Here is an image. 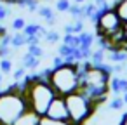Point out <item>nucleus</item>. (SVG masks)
<instances>
[{"label": "nucleus", "mask_w": 127, "mask_h": 125, "mask_svg": "<svg viewBox=\"0 0 127 125\" xmlns=\"http://www.w3.org/2000/svg\"><path fill=\"white\" fill-rule=\"evenodd\" d=\"M82 11H84V19H91L97 12V7L94 2H85V4H82Z\"/></svg>", "instance_id": "19"}, {"label": "nucleus", "mask_w": 127, "mask_h": 125, "mask_svg": "<svg viewBox=\"0 0 127 125\" xmlns=\"http://www.w3.org/2000/svg\"><path fill=\"white\" fill-rule=\"evenodd\" d=\"M63 44H66V45L77 49V47H80V38H78L77 33H64V37H63Z\"/></svg>", "instance_id": "18"}, {"label": "nucleus", "mask_w": 127, "mask_h": 125, "mask_svg": "<svg viewBox=\"0 0 127 125\" xmlns=\"http://www.w3.org/2000/svg\"><path fill=\"white\" fill-rule=\"evenodd\" d=\"M11 71H12V63H11V59H9V57H0V73L7 75V73H11Z\"/></svg>", "instance_id": "23"}, {"label": "nucleus", "mask_w": 127, "mask_h": 125, "mask_svg": "<svg viewBox=\"0 0 127 125\" xmlns=\"http://www.w3.org/2000/svg\"><path fill=\"white\" fill-rule=\"evenodd\" d=\"M25 75H26V70H25L23 66H19V68L14 71V80H23Z\"/></svg>", "instance_id": "31"}, {"label": "nucleus", "mask_w": 127, "mask_h": 125, "mask_svg": "<svg viewBox=\"0 0 127 125\" xmlns=\"http://www.w3.org/2000/svg\"><path fill=\"white\" fill-rule=\"evenodd\" d=\"M28 54L35 56V57H42L44 56V49L40 47V44H32V45H28Z\"/></svg>", "instance_id": "25"}, {"label": "nucleus", "mask_w": 127, "mask_h": 125, "mask_svg": "<svg viewBox=\"0 0 127 125\" xmlns=\"http://www.w3.org/2000/svg\"><path fill=\"white\" fill-rule=\"evenodd\" d=\"M108 89H110V92H113V96H122L124 92H127V80L111 75L110 82H108Z\"/></svg>", "instance_id": "8"}, {"label": "nucleus", "mask_w": 127, "mask_h": 125, "mask_svg": "<svg viewBox=\"0 0 127 125\" xmlns=\"http://www.w3.org/2000/svg\"><path fill=\"white\" fill-rule=\"evenodd\" d=\"M56 11L59 12H68L70 7H71V0H56Z\"/></svg>", "instance_id": "24"}, {"label": "nucleus", "mask_w": 127, "mask_h": 125, "mask_svg": "<svg viewBox=\"0 0 127 125\" xmlns=\"http://www.w3.org/2000/svg\"><path fill=\"white\" fill-rule=\"evenodd\" d=\"M78 38H80V49H92L94 40H96V35L94 33H89V31H80L78 33Z\"/></svg>", "instance_id": "12"}, {"label": "nucleus", "mask_w": 127, "mask_h": 125, "mask_svg": "<svg viewBox=\"0 0 127 125\" xmlns=\"http://www.w3.org/2000/svg\"><path fill=\"white\" fill-rule=\"evenodd\" d=\"M87 0H73V4H85Z\"/></svg>", "instance_id": "36"}, {"label": "nucleus", "mask_w": 127, "mask_h": 125, "mask_svg": "<svg viewBox=\"0 0 127 125\" xmlns=\"http://www.w3.org/2000/svg\"><path fill=\"white\" fill-rule=\"evenodd\" d=\"M84 31V19H75V23H70L64 26V33H80Z\"/></svg>", "instance_id": "17"}, {"label": "nucleus", "mask_w": 127, "mask_h": 125, "mask_svg": "<svg viewBox=\"0 0 127 125\" xmlns=\"http://www.w3.org/2000/svg\"><path fill=\"white\" fill-rule=\"evenodd\" d=\"M68 12L71 14V18H73V19H84L82 4H71V7H70V11H68Z\"/></svg>", "instance_id": "21"}, {"label": "nucleus", "mask_w": 127, "mask_h": 125, "mask_svg": "<svg viewBox=\"0 0 127 125\" xmlns=\"http://www.w3.org/2000/svg\"><path fill=\"white\" fill-rule=\"evenodd\" d=\"M38 118H40V116H38L37 113H33L32 109H28V111L23 113L12 125H38Z\"/></svg>", "instance_id": "9"}, {"label": "nucleus", "mask_w": 127, "mask_h": 125, "mask_svg": "<svg viewBox=\"0 0 127 125\" xmlns=\"http://www.w3.org/2000/svg\"><path fill=\"white\" fill-rule=\"evenodd\" d=\"M47 116L51 118H56V120H70V115H68V108H66V101H64V96H58L52 99V102L49 104L47 108Z\"/></svg>", "instance_id": "7"}, {"label": "nucleus", "mask_w": 127, "mask_h": 125, "mask_svg": "<svg viewBox=\"0 0 127 125\" xmlns=\"http://www.w3.org/2000/svg\"><path fill=\"white\" fill-rule=\"evenodd\" d=\"M104 59H106V50L101 49V47H97L96 50H92V54L89 57V61H91L92 66H99L101 63H104Z\"/></svg>", "instance_id": "14"}, {"label": "nucleus", "mask_w": 127, "mask_h": 125, "mask_svg": "<svg viewBox=\"0 0 127 125\" xmlns=\"http://www.w3.org/2000/svg\"><path fill=\"white\" fill-rule=\"evenodd\" d=\"M0 2H4V4H7V5H14V0H0Z\"/></svg>", "instance_id": "34"}, {"label": "nucleus", "mask_w": 127, "mask_h": 125, "mask_svg": "<svg viewBox=\"0 0 127 125\" xmlns=\"http://www.w3.org/2000/svg\"><path fill=\"white\" fill-rule=\"evenodd\" d=\"M122 99H124V102L127 104V92H124V94H122Z\"/></svg>", "instance_id": "37"}, {"label": "nucleus", "mask_w": 127, "mask_h": 125, "mask_svg": "<svg viewBox=\"0 0 127 125\" xmlns=\"http://www.w3.org/2000/svg\"><path fill=\"white\" fill-rule=\"evenodd\" d=\"M11 45H12V49H18V47L26 45V35H25L23 31H16V35H12Z\"/></svg>", "instance_id": "20"}, {"label": "nucleus", "mask_w": 127, "mask_h": 125, "mask_svg": "<svg viewBox=\"0 0 127 125\" xmlns=\"http://www.w3.org/2000/svg\"><path fill=\"white\" fill-rule=\"evenodd\" d=\"M58 54L64 59V57H68V56L73 54V47H70V45H66V44H61L59 49H58Z\"/></svg>", "instance_id": "27"}, {"label": "nucleus", "mask_w": 127, "mask_h": 125, "mask_svg": "<svg viewBox=\"0 0 127 125\" xmlns=\"http://www.w3.org/2000/svg\"><path fill=\"white\" fill-rule=\"evenodd\" d=\"M49 83L58 96H68L80 89V76L75 64H61L54 66L49 75Z\"/></svg>", "instance_id": "3"}, {"label": "nucleus", "mask_w": 127, "mask_h": 125, "mask_svg": "<svg viewBox=\"0 0 127 125\" xmlns=\"http://www.w3.org/2000/svg\"><path fill=\"white\" fill-rule=\"evenodd\" d=\"M37 12H38V16H40L42 19H45L49 25H52V23H54V19H56V12H54L49 5H42V7H38V9H37Z\"/></svg>", "instance_id": "13"}, {"label": "nucleus", "mask_w": 127, "mask_h": 125, "mask_svg": "<svg viewBox=\"0 0 127 125\" xmlns=\"http://www.w3.org/2000/svg\"><path fill=\"white\" fill-rule=\"evenodd\" d=\"M113 7H115V11L118 12L120 19H122L124 23H127V0H115V2H113Z\"/></svg>", "instance_id": "16"}, {"label": "nucleus", "mask_w": 127, "mask_h": 125, "mask_svg": "<svg viewBox=\"0 0 127 125\" xmlns=\"http://www.w3.org/2000/svg\"><path fill=\"white\" fill-rule=\"evenodd\" d=\"M106 59L111 63H127V50L124 49H110L106 52Z\"/></svg>", "instance_id": "10"}, {"label": "nucleus", "mask_w": 127, "mask_h": 125, "mask_svg": "<svg viewBox=\"0 0 127 125\" xmlns=\"http://www.w3.org/2000/svg\"><path fill=\"white\" fill-rule=\"evenodd\" d=\"M111 73L106 71L103 66H89L82 75H80V89H108Z\"/></svg>", "instance_id": "5"}, {"label": "nucleus", "mask_w": 127, "mask_h": 125, "mask_svg": "<svg viewBox=\"0 0 127 125\" xmlns=\"http://www.w3.org/2000/svg\"><path fill=\"white\" fill-rule=\"evenodd\" d=\"M125 71H127V66H125Z\"/></svg>", "instance_id": "39"}, {"label": "nucleus", "mask_w": 127, "mask_h": 125, "mask_svg": "<svg viewBox=\"0 0 127 125\" xmlns=\"http://www.w3.org/2000/svg\"><path fill=\"white\" fill-rule=\"evenodd\" d=\"M64 101H66L70 122L73 125H84L94 115V111L97 108L82 90H75V92L64 96Z\"/></svg>", "instance_id": "4"}, {"label": "nucleus", "mask_w": 127, "mask_h": 125, "mask_svg": "<svg viewBox=\"0 0 127 125\" xmlns=\"http://www.w3.org/2000/svg\"><path fill=\"white\" fill-rule=\"evenodd\" d=\"M38 125H73L70 120H56V118H51L47 115L40 116L38 118Z\"/></svg>", "instance_id": "15"}, {"label": "nucleus", "mask_w": 127, "mask_h": 125, "mask_svg": "<svg viewBox=\"0 0 127 125\" xmlns=\"http://www.w3.org/2000/svg\"><path fill=\"white\" fill-rule=\"evenodd\" d=\"M2 80H4V73H0V87H2Z\"/></svg>", "instance_id": "38"}, {"label": "nucleus", "mask_w": 127, "mask_h": 125, "mask_svg": "<svg viewBox=\"0 0 127 125\" xmlns=\"http://www.w3.org/2000/svg\"><path fill=\"white\" fill-rule=\"evenodd\" d=\"M28 102L23 90L9 87L0 92V125H12L23 113H26Z\"/></svg>", "instance_id": "2"}, {"label": "nucleus", "mask_w": 127, "mask_h": 125, "mask_svg": "<svg viewBox=\"0 0 127 125\" xmlns=\"http://www.w3.org/2000/svg\"><path fill=\"white\" fill-rule=\"evenodd\" d=\"M92 2L96 4V7H97V11L99 12H104L106 9H110V7H113L110 2H108V0H92Z\"/></svg>", "instance_id": "29"}, {"label": "nucleus", "mask_w": 127, "mask_h": 125, "mask_svg": "<svg viewBox=\"0 0 127 125\" xmlns=\"http://www.w3.org/2000/svg\"><path fill=\"white\" fill-rule=\"evenodd\" d=\"M44 40H45L47 44H58V42L61 40V37H59L58 31H47L45 37H44Z\"/></svg>", "instance_id": "26"}, {"label": "nucleus", "mask_w": 127, "mask_h": 125, "mask_svg": "<svg viewBox=\"0 0 127 125\" xmlns=\"http://www.w3.org/2000/svg\"><path fill=\"white\" fill-rule=\"evenodd\" d=\"M124 35H125V42H127V23H124Z\"/></svg>", "instance_id": "35"}, {"label": "nucleus", "mask_w": 127, "mask_h": 125, "mask_svg": "<svg viewBox=\"0 0 127 125\" xmlns=\"http://www.w3.org/2000/svg\"><path fill=\"white\" fill-rule=\"evenodd\" d=\"M61 64H64V59H63V57L58 54V56L52 59V66H61Z\"/></svg>", "instance_id": "32"}, {"label": "nucleus", "mask_w": 127, "mask_h": 125, "mask_svg": "<svg viewBox=\"0 0 127 125\" xmlns=\"http://www.w3.org/2000/svg\"><path fill=\"white\" fill-rule=\"evenodd\" d=\"M124 99H122V96H113V99L108 102V108L110 109H113V111H118V109H122L124 108Z\"/></svg>", "instance_id": "22"}, {"label": "nucleus", "mask_w": 127, "mask_h": 125, "mask_svg": "<svg viewBox=\"0 0 127 125\" xmlns=\"http://www.w3.org/2000/svg\"><path fill=\"white\" fill-rule=\"evenodd\" d=\"M120 125H127V113L122 116V122H120Z\"/></svg>", "instance_id": "33"}, {"label": "nucleus", "mask_w": 127, "mask_h": 125, "mask_svg": "<svg viewBox=\"0 0 127 125\" xmlns=\"http://www.w3.org/2000/svg\"><path fill=\"white\" fill-rule=\"evenodd\" d=\"M25 26H26V21L23 18H14L12 19V30L14 31H23Z\"/></svg>", "instance_id": "28"}, {"label": "nucleus", "mask_w": 127, "mask_h": 125, "mask_svg": "<svg viewBox=\"0 0 127 125\" xmlns=\"http://www.w3.org/2000/svg\"><path fill=\"white\" fill-rule=\"evenodd\" d=\"M40 59L42 57H35V56H32V54H25L23 56V61H21V66L25 68V70H37L38 66H40Z\"/></svg>", "instance_id": "11"}, {"label": "nucleus", "mask_w": 127, "mask_h": 125, "mask_svg": "<svg viewBox=\"0 0 127 125\" xmlns=\"http://www.w3.org/2000/svg\"><path fill=\"white\" fill-rule=\"evenodd\" d=\"M23 94L26 97L28 108L33 113H37L38 116H44L47 113L49 104L56 97V92L51 87L49 80L40 78L37 73L25 75V78H23Z\"/></svg>", "instance_id": "1"}, {"label": "nucleus", "mask_w": 127, "mask_h": 125, "mask_svg": "<svg viewBox=\"0 0 127 125\" xmlns=\"http://www.w3.org/2000/svg\"><path fill=\"white\" fill-rule=\"evenodd\" d=\"M9 14H11L9 7H7V5H4V4H0V21H4Z\"/></svg>", "instance_id": "30"}, {"label": "nucleus", "mask_w": 127, "mask_h": 125, "mask_svg": "<svg viewBox=\"0 0 127 125\" xmlns=\"http://www.w3.org/2000/svg\"><path fill=\"white\" fill-rule=\"evenodd\" d=\"M122 26H124V21L120 19L118 12L115 11V7H110V9H106L104 12L99 14V19L96 23V35L106 37V35L120 30Z\"/></svg>", "instance_id": "6"}]
</instances>
